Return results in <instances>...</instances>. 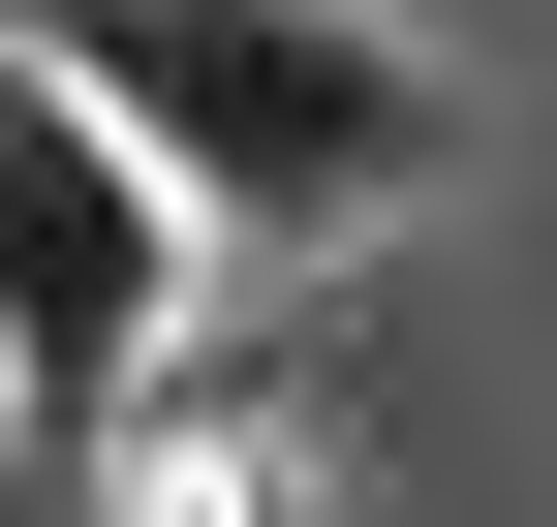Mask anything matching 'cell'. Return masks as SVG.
Wrapping results in <instances>:
<instances>
[{"mask_svg": "<svg viewBox=\"0 0 557 527\" xmlns=\"http://www.w3.org/2000/svg\"><path fill=\"white\" fill-rule=\"evenodd\" d=\"M186 248H218V218H186V186L0 32V404H32V434H124L156 342H186Z\"/></svg>", "mask_w": 557, "mask_h": 527, "instance_id": "cell-2", "label": "cell"}, {"mask_svg": "<svg viewBox=\"0 0 557 527\" xmlns=\"http://www.w3.org/2000/svg\"><path fill=\"white\" fill-rule=\"evenodd\" d=\"M32 62L218 248H341V218H403V156H434V94H403L372 0H32Z\"/></svg>", "mask_w": 557, "mask_h": 527, "instance_id": "cell-1", "label": "cell"}, {"mask_svg": "<svg viewBox=\"0 0 557 527\" xmlns=\"http://www.w3.org/2000/svg\"><path fill=\"white\" fill-rule=\"evenodd\" d=\"M124 527H310V466H278L248 404H186V372H156V404H124Z\"/></svg>", "mask_w": 557, "mask_h": 527, "instance_id": "cell-3", "label": "cell"}]
</instances>
